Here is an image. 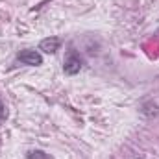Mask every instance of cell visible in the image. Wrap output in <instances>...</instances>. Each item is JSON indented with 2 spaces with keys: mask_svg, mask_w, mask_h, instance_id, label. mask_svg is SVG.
<instances>
[{
  "mask_svg": "<svg viewBox=\"0 0 159 159\" xmlns=\"http://www.w3.org/2000/svg\"><path fill=\"white\" fill-rule=\"evenodd\" d=\"M17 59L24 65H30V67H39L43 65V56L35 50H22L17 54Z\"/></svg>",
  "mask_w": 159,
  "mask_h": 159,
  "instance_id": "obj_1",
  "label": "cell"
},
{
  "mask_svg": "<svg viewBox=\"0 0 159 159\" xmlns=\"http://www.w3.org/2000/svg\"><path fill=\"white\" fill-rule=\"evenodd\" d=\"M63 70H65V74H69V76H74V74H78L80 70H81V59H80L78 54H69L67 56V59H65V63H63Z\"/></svg>",
  "mask_w": 159,
  "mask_h": 159,
  "instance_id": "obj_2",
  "label": "cell"
},
{
  "mask_svg": "<svg viewBox=\"0 0 159 159\" xmlns=\"http://www.w3.org/2000/svg\"><path fill=\"white\" fill-rule=\"evenodd\" d=\"M59 44H61L59 37H46V39H43V41H41L39 50L46 52V54H54L56 50H59Z\"/></svg>",
  "mask_w": 159,
  "mask_h": 159,
  "instance_id": "obj_3",
  "label": "cell"
},
{
  "mask_svg": "<svg viewBox=\"0 0 159 159\" xmlns=\"http://www.w3.org/2000/svg\"><path fill=\"white\" fill-rule=\"evenodd\" d=\"M146 117H156L159 113V107L157 104H154V102H146V104H143V109H141Z\"/></svg>",
  "mask_w": 159,
  "mask_h": 159,
  "instance_id": "obj_4",
  "label": "cell"
},
{
  "mask_svg": "<svg viewBox=\"0 0 159 159\" xmlns=\"http://www.w3.org/2000/svg\"><path fill=\"white\" fill-rule=\"evenodd\" d=\"M28 159H52V157L46 152H43V150H32L28 154Z\"/></svg>",
  "mask_w": 159,
  "mask_h": 159,
  "instance_id": "obj_5",
  "label": "cell"
},
{
  "mask_svg": "<svg viewBox=\"0 0 159 159\" xmlns=\"http://www.w3.org/2000/svg\"><path fill=\"white\" fill-rule=\"evenodd\" d=\"M6 115H7V111H6V106L2 104V100H0V120L6 119Z\"/></svg>",
  "mask_w": 159,
  "mask_h": 159,
  "instance_id": "obj_6",
  "label": "cell"
},
{
  "mask_svg": "<svg viewBox=\"0 0 159 159\" xmlns=\"http://www.w3.org/2000/svg\"><path fill=\"white\" fill-rule=\"evenodd\" d=\"M137 159H139V157H137Z\"/></svg>",
  "mask_w": 159,
  "mask_h": 159,
  "instance_id": "obj_7",
  "label": "cell"
}]
</instances>
